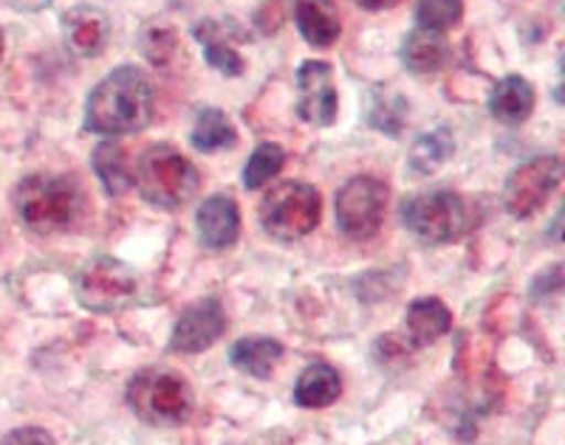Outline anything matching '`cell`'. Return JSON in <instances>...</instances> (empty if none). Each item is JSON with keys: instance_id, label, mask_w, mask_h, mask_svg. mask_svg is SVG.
I'll list each match as a JSON object with an SVG mask.
<instances>
[{"instance_id": "obj_1", "label": "cell", "mask_w": 565, "mask_h": 445, "mask_svg": "<svg viewBox=\"0 0 565 445\" xmlns=\"http://www.w3.org/2000/svg\"><path fill=\"white\" fill-rule=\"evenodd\" d=\"M156 90L148 74L136 65H122L90 90L85 105V130L99 135L139 133L153 121Z\"/></svg>"}, {"instance_id": "obj_20", "label": "cell", "mask_w": 565, "mask_h": 445, "mask_svg": "<svg viewBox=\"0 0 565 445\" xmlns=\"http://www.w3.org/2000/svg\"><path fill=\"white\" fill-rule=\"evenodd\" d=\"M90 164L97 172L99 184L105 186L108 195H125L134 186V170L128 164V153L116 141H103L90 155Z\"/></svg>"}, {"instance_id": "obj_15", "label": "cell", "mask_w": 565, "mask_h": 445, "mask_svg": "<svg viewBox=\"0 0 565 445\" xmlns=\"http://www.w3.org/2000/svg\"><path fill=\"white\" fill-rule=\"evenodd\" d=\"M452 330V313L436 296L411 302L405 313V333L413 347H427Z\"/></svg>"}, {"instance_id": "obj_13", "label": "cell", "mask_w": 565, "mask_h": 445, "mask_svg": "<svg viewBox=\"0 0 565 445\" xmlns=\"http://www.w3.org/2000/svg\"><path fill=\"white\" fill-rule=\"evenodd\" d=\"M63 37L71 54L97 57L105 52L110 37V20L97 7H74L63 14Z\"/></svg>"}, {"instance_id": "obj_25", "label": "cell", "mask_w": 565, "mask_h": 445, "mask_svg": "<svg viewBox=\"0 0 565 445\" xmlns=\"http://www.w3.org/2000/svg\"><path fill=\"white\" fill-rule=\"evenodd\" d=\"M463 18V0H418V29L444 34L456 29Z\"/></svg>"}, {"instance_id": "obj_17", "label": "cell", "mask_w": 565, "mask_h": 445, "mask_svg": "<svg viewBox=\"0 0 565 445\" xmlns=\"http://www.w3.org/2000/svg\"><path fill=\"white\" fill-rule=\"evenodd\" d=\"M402 63L413 74H438L444 65L450 63V45L444 34L416 29L402 43Z\"/></svg>"}, {"instance_id": "obj_14", "label": "cell", "mask_w": 565, "mask_h": 445, "mask_svg": "<svg viewBox=\"0 0 565 445\" xmlns=\"http://www.w3.org/2000/svg\"><path fill=\"white\" fill-rule=\"evenodd\" d=\"M295 23L302 40L315 48L334 45L342 34V20L331 0H297Z\"/></svg>"}, {"instance_id": "obj_27", "label": "cell", "mask_w": 565, "mask_h": 445, "mask_svg": "<svg viewBox=\"0 0 565 445\" xmlns=\"http://www.w3.org/2000/svg\"><path fill=\"white\" fill-rule=\"evenodd\" d=\"M0 445H57V443H54V437L45 432V428L26 426V428H14V432H9L7 437L0 439Z\"/></svg>"}, {"instance_id": "obj_3", "label": "cell", "mask_w": 565, "mask_h": 445, "mask_svg": "<svg viewBox=\"0 0 565 445\" xmlns=\"http://www.w3.org/2000/svg\"><path fill=\"white\" fill-rule=\"evenodd\" d=\"M134 186L156 209H181L199 192L201 175L173 144H150L136 161Z\"/></svg>"}, {"instance_id": "obj_21", "label": "cell", "mask_w": 565, "mask_h": 445, "mask_svg": "<svg viewBox=\"0 0 565 445\" xmlns=\"http://www.w3.org/2000/svg\"><path fill=\"white\" fill-rule=\"evenodd\" d=\"M190 141L199 153H218V150H230V146L238 144V130L224 110L204 108L195 119Z\"/></svg>"}, {"instance_id": "obj_8", "label": "cell", "mask_w": 565, "mask_h": 445, "mask_svg": "<svg viewBox=\"0 0 565 445\" xmlns=\"http://www.w3.org/2000/svg\"><path fill=\"white\" fill-rule=\"evenodd\" d=\"M563 181V161L557 155H540L509 175L503 186V206L518 220H529L548 204Z\"/></svg>"}, {"instance_id": "obj_11", "label": "cell", "mask_w": 565, "mask_h": 445, "mask_svg": "<svg viewBox=\"0 0 565 445\" xmlns=\"http://www.w3.org/2000/svg\"><path fill=\"white\" fill-rule=\"evenodd\" d=\"M226 330V313L218 300H201L186 307L179 316L170 336V350L195 356V352L210 350Z\"/></svg>"}, {"instance_id": "obj_16", "label": "cell", "mask_w": 565, "mask_h": 445, "mask_svg": "<svg viewBox=\"0 0 565 445\" xmlns=\"http://www.w3.org/2000/svg\"><path fill=\"white\" fill-rule=\"evenodd\" d=\"M534 102H537V94H534L532 83L526 77L512 74V77H503L492 88L489 113L501 121V124H523L532 116Z\"/></svg>"}, {"instance_id": "obj_23", "label": "cell", "mask_w": 565, "mask_h": 445, "mask_svg": "<svg viewBox=\"0 0 565 445\" xmlns=\"http://www.w3.org/2000/svg\"><path fill=\"white\" fill-rule=\"evenodd\" d=\"M452 153H456V141L450 130L438 128L433 133H424L411 150V170H416L418 175H430L438 166L447 164Z\"/></svg>"}, {"instance_id": "obj_26", "label": "cell", "mask_w": 565, "mask_h": 445, "mask_svg": "<svg viewBox=\"0 0 565 445\" xmlns=\"http://www.w3.org/2000/svg\"><path fill=\"white\" fill-rule=\"evenodd\" d=\"M139 48L153 65H168L179 48V40H175L173 29L164 23H148L139 34Z\"/></svg>"}, {"instance_id": "obj_6", "label": "cell", "mask_w": 565, "mask_h": 445, "mask_svg": "<svg viewBox=\"0 0 565 445\" xmlns=\"http://www.w3.org/2000/svg\"><path fill=\"white\" fill-rule=\"evenodd\" d=\"M257 215H260V226L266 235L275 240H300L317 229L322 215V197L311 184L286 181L266 192Z\"/></svg>"}, {"instance_id": "obj_5", "label": "cell", "mask_w": 565, "mask_h": 445, "mask_svg": "<svg viewBox=\"0 0 565 445\" xmlns=\"http://www.w3.org/2000/svg\"><path fill=\"white\" fill-rule=\"evenodd\" d=\"M128 403L148 423L175 426L193 414V389L173 369H141L128 383Z\"/></svg>"}, {"instance_id": "obj_22", "label": "cell", "mask_w": 565, "mask_h": 445, "mask_svg": "<svg viewBox=\"0 0 565 445\" xmlns=\"http://www.w3.org/2000/svg\"><path fill=\"white\" fill-rule=\"evenodd\" d=\"M195 40L204 45V57L212 68L226 74V77H241V74H244V57L232 48L230 40L221 37L218 23H212V20L199 23V26H195Z\"/></svg>"}, {"instance_id": "obj_24", "label": "cell", "mask_w": 565, "mask_h": 445, "mask_svg": "<svg viewBox=\"0 0 565 445\" xmlns=\"http://www.w3.org/2000/svg\"><path fill=\"white\" fill-rule=\"evenodd\" d=\"M282 166H286V150L280 144H271V141L257 144L244 166V186L246 189H260L275 178Z\"/></svg>"}, {"instance_id": "obj_10", "label": "cell", "mask_w": 565, "mask_h": 445, "mask_svg": "<svg viewBox=\"0 0 565 445\" xmlns=\"http://www.w3.org/2000/svg\"><path fill=\"white\" fill-rule=\"evenodd\" d=\"M340 99L334 88V68L322 59H309L297 70V116L315 128H331Z\"/></svg>"}, {"instance_id": "obj_2", "label": "cell", "mask_w": 565, "mask_h": 445, "mask_svg": "<svg viewBox=\"0 0 565 445\" xmlns=\"http://www.w3.org/2000/svg\"><path fill=\"white\" fill-rule=\"evenodd\" d=\"M14 209L38 235H57L85 215V192L71 175H29L14 186Z\"/></svg>"}, {"instance_id": "obj_7", "label": "cell", "mask_w": 565, "mask_h": 445, "mask_svg": "<svg viewBox=\"0 0 565 445\" xmlns=\"http://www.w3.org/2000/svg\"><path fill=\"white\" fill-rule=\"evenodd\" d=\"M387 195L391 189L385 181L373 178V175L348 181L337 195V226L342 235L351 240H371L380 235Z\"/></svg>"}, {"instance_id": "obj_29", "label": "cell", "mask_w": 565, "mask_h": 445, "mask_svg": "<svg viewBox=\"0 0 565 445\" xmlns=\"http://www.w3.org/2000/svg\"><path fill=\"white\" fill-rule=\"evenodd\" d=\"M0 57H3V32H0Z\"/></svg>"}, {"instance_id": "obj_12", "label": "cell", "mask_w": 565, "mask_h": 445, "mask_svg": "<svg viewBox=\"0 0 565 445\" xmlns=\"http://www.w3.org/2000/svg\"><path fill=\"white\" fill-rule=\"evenodd\" d=\"M195 229L201 242L212 251H224L238 242L241 235V211L230 195H212L199 206Z\"/></svg>"}, {"instance_id": "obj_18", "label": "cell", "mask_w": 565, "mask_h": 445, "mask_svg": "<svg viewBox=\"0 0 565 445\" xmlns=\"http://www.w3.org/2000/svg\"><path fill=\"white\" fill-rule=\"evenodd\" d=\"M282 358V344L277 338L266 336H252L241 338V341L232 344L230 361L232 367L246 372L252 378H269L271 369L277 367V361Z\"/></svg>"}, {"instance_id": "obj_28", "label": "cell", "mask_w": 565, "mask_h": 445, "mask_svg": "<svg viewBox=\"0 0 565 445\" xmlns=\"http://www.w3.org/2000/svg\"><path fill=\"white\" fill-rule=\"evenodd\" d=\"M353 3H356V7H362V9H367V12H382V9L398 7L402 0H353Z\"/></svg>"}, {"instance_id": "obj_4", "label": "cell", "mask_w": 565, "mask_h": 445, "mask_svg": "<svg viewBox=\"0 0 565 445\" xmlns=\"http://www.w3.org/2000/svg\"><path fill=\"white\" fill-rule=\"evenodd\" d=\"M402 220L407 229L424 242L441 246V242L461 240L476 226V211L452 189L418 192L402 204Z\"/></svg>"}, {"instance_id": "obj_9", "label": "cell", "mask_w": 565, "mask_h": 445, "mask_svg": "<svg viewBox=\"0 0 565 445\" xmlns=\"http://www.w3.org/2000/svg\"><path fill=\"white\" fill-rule=\"evenodd\" d=\"M139 280L125 262L99 257L88 262L77 276V300L94 313H116L136 300Z\"/></svg>"}, {"instance_id": "obj_19", "label": "cell", "mask_w": 565, "mask_h": 445, "mask_svg": "<svg viewBox=\"0 0 565 445\" xmlns=\"http://www.w3.org/2000/svg\"><path fill=\"white\" fill-rule=\"evenodd\" d=\"M342 381L331 363H311L295 387V403L302 409H326L340 398Z\"/></svg>"}]
</instances>
